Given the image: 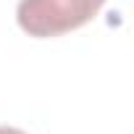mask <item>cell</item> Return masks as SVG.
Returning a JSON list of instances; mask_svg holds the SVG:
<instances>
[{
	"mask_svg": "<svg viewBox=\"0 0 134 134\" xmlns=\"http://www.w3.org/2000/svg\"><path fill=\"white\" fill-rule=\"evenodd\" d=\"M105 0H19L16 21L29 37H60L90 24Z\"/></svg>",
	"mask_w": 134,
	"mask_h": 134,
	"instance_id": "1",
	"label": "cell"
},
{
	"mask_svg": "<svg viewBox=\"0 0 134 134\" xmlns=\"http://www.w3.org/2000/svg\"><path fill=\"white\" fill-rule=\"evenodd\" d=\"M0 134H26V131H21L16 126H0Z\"/></svg>",
	"mask_w": 134,
	"mask_h": 134,
	"instance_id": "2",
	"label": "cell"
}]
</instances>
